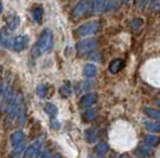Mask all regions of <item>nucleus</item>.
<instances>
[{
  "instance_id": "obj_1",
  "label": "nucleus",
  "mask_w": 160,
  "mask_h": 158,
  "mask_svg": "<svg viewBox=\"0 0 160 158\" xmlns=\"http://www.w3.org/2000/svg\"><path fill=\"white\" fill-rule=\"evenodd\" d=\"M53 32L50 29H44L40 35V38L37 43L32 48V56L38 57L44 53H48L50 48L53 46Z\"/></svg>"
},
{
  "instance_id": "obj_2",
  "label": "nucleus",
  "mask_w": 160,
  "mask_h": 158,
  "mask_svg": "<svg viewBox=\"0 0 160 158\" xmlns=\"http://www.w3.org/2000/svg\"><path fill=\"white\" fill-rule=\"evenodd\" d=\"M98 29H99L98 21H87L77 29V35L80 37H87V36H91L97 32Z\"/></svg>"
},
{
  "instance_id": "obj_3",
  "label": "nucleus",
  "mask_w": 160,
  "mask_h": 158,
  "mask_svg": "<svg viewBox=\"0 0 160 158\" xmlns=\"http://www.w3.org/2000/svg\"><path fill=\"white\" fill-rule=\"evenodd\" d=\"M97 46H98V42L97 40L87 38V40H80L79 43L77 44V50L80 53H92L93 50H96Z\"/></svg>"
},
{
  "instance_id": "obj_4",
  "label": "nucleus",
  "mask_w": 160,
  "mask_h": 158,
  "mask_svg": "<svg viewBox=\"0 0 160 158\" xmlns=\"http://www.w3.org/2000/svg\"><path fill=\"white\" fill-rule=\"evenodd\" d=\"M12 32L7 26H4L0 29V44L5 46L6 49H10L12 44H13V37H12Z\"/></svg>"
},
{
  "instance_id": "obj_5",
  "label": "nucleus",
  "mask_w": 160,
  "mask_h": 158,
  "mask_svg": "<svg viewBox=\"0 0 160 158\" xmlns=\"http://www.w3.org/2000/svg\"><path fill=\"white\" fill-rule=\"evenodd\" d=\"M28 45H29V37L25 36V35L17 36V37L13 40V44H12L14 51H17V53L25 50V49L28 48Z\"/></svg>"
},
{
  "instance_id": "obj_6",
  "label": "nucleus",
  "mask_w": 160,
  "mask_h": 158,
  "mask_svg": "<svg viewBox=\"0 0 160 158\" xmlns=\"http://www.w3.org/2000/svg\"><path fill=\"white\" fill-rule=\"evenodd\" d=\"M41 146H42V139H40V140H35L32 144H30L27 149H25V157L35 158L36 156H38Z\"/></svg>"
},
{
  "instance_id": "obj_7",
  "label": "nucleus",
  "mask_w": 160,
  "mask_h": 158,
  "mask_svg": "<svg viewBox=\"0 0 160 158\" xmlns=\"http://www.w3.org/2000/svg\"><path fill=\"white\" fill-rule=\"evenodd\" d=\"M96 99H97V95L94 93H88V94H85L81 99H80L79 106L80 108H90L91 106L96 102Z\"/></svg>"
},
{
  "instance_id": "obj_8",
  "label": "nucleus",
  "mask_w": 160,
  "mask_h": 158,
  "mask_svg": "<svg viewBox=\"0 0 160 158\" xmlns=\"http://www.w3.org/2000/svg\"><path fill=\"white\" fill-rule=\"evenodd\" d=\"M24 140H25V134H24V132L20 131V130L13 132L11 134V145L13 147H17V146L22 145L24 143Z\"/></svg>"
},
{
  "instance_id": "obj_9",
  "label": "nucleus",
  "mask_w": 160,
  "mask_h": 158,
  "mask_svg": "<svg viewBox=\"0 0 160 158\" xmlns=\"http://www.w3.org/2000/svg\"><path fill=\"white\" fill-rule=\"evenodd\" d=\"M107 0H93V2H92V12L96 14L102 13L103 11L107 10Z\"/></svg>"
},
{
  "instance_id": "obj_10",
  "label": "nucleus",
  "mask_w": 160,
  "mask_h": 158,
  "mask_svg": "<svg viewBox=\"0 0 160 158\" xmlns=\"http://www.w3.org/2000/svg\"><path fill=\"white\" fill-rule=\"evenodd\" d=\"M124 66V61L122 58H115L112 59L111 62H110V64H109V70L110 72H112V74H116V72H118L123 68Z\"/></svg>"
},
{
  "instance_id": "obj_11",
  "label": "nucleus",
  "mask_w": 160,
  "mask_h": 158,
  "mask_svg": "<svg viewBox=\"0 0 160 158\" xmlns=\"http://www.w3.org/2000/svg\"><path fill=\"white\" fill-rule=\"evenodd\" d=\"M31 14L32 18L36 23H41V20L43 18V7L42 5H33L31 8Z\"/></svg>"
},
{
  "instance_id": "obj_12",
  "label": "nucleus",
  "mask_w": 160,
  "mask_h": 158,
  "mask_svg": "<svg viewBox=\"0 0 160 158\" xmlns=\"http://www.w3.org/2000/svg\"><path fill=\"white\" fill-rule=\"evenodd\" d=\"M87 8V0H81L77 4V6L73 10V17H80L82 13L86 12Z\"/></svg>"
},
{
  "instance_id": "obj_13",
  "label": "nucleus",
  "mask_w": 160,
  "mask_h": 158,
  "mask_svg": "<svg viewBox=\"0 0 160 158\" xmlns=\"http://www.w3.org/2000/svg\"><path fill=\"white\" fill-rule=\"evenodd\" d=\"M136 155L140 156V157H149L152 155V146H149L147 144L140 145L136 149Z\"/></svg>"
},
{
  "instance_id": "obj_14",
  "label": "nucleus",
  "mask_w": 160,
  "mask_h": 158,
  "mask_svg": "<svg viewBox=\"0 0 160 158\" xmlns=\"http://www.w3.org/2000/svg\"><path fill=\"white\" fill-rule=\"evenodd\" d=\"M143 113L148 118L153 119V120H160L159 109H155V108H152V107H143Z\"/></svg>"
},
{
  "instance_id": "obj_15",
  "label": "nucleus",
  "mask_w": 160,
  "mask_h": 158,
  "mask_svg": "<svg viewBox=\"0 0 160 158\" xmlns=\"http://www.w3.org/2000/svg\"><path fill=\"white\" fill-rule=\"evenodd\" d=\"M82 74H84V76L87 77V79L94 77L97 75V67L94 66V64H86V66L84 67Z\"/></svg>"
},
{
  "instance_id": "obj_16",
  "label": "nucleus",
  "mask_w": 160,
  "mask_h": 158,
  "mask_svg": "<svg viewBox=\"0 0 160 158\" xmlns=\"http://www.w3.org/2000/svg\"><path fill=\"white\" fill-rule=\"evenodd\" d=\"M84 137H85V140L87 143H94L98 139V132L94 128H88L84 132Z\"/></svg>"
},
{
  "instance_id": "obj_17",
  "label": "nucleus",
  "mask_w": 160,
  "mask_h": 158,
  "mask_svg": "<svg viewBox=\"0 0 160 158\" xmlns=\"http://www.w3.org/2000/svg\"><path fill=\"white\" fill-rule=\"evenodd\" d=\"M145 144L149 145V146H157V145L160 143V137L158 136H154V134H147L145 136V139H143Z\"/></svg>"
},
{
  "instance_id": "obj_18",
  "label": "nucleus",
  "mask_w": 160,
  "mask_h": 158,
  "mask_svg": "<svg viewBox=\"0 0 160 158\" xmlns=\"http://www.w3.org/2000/svg\"><path fill=\"white\" fill-rule=\"evenodd\" d=\"M145 127L148 131L154 132V133H160V120H158V121H146Z\"/></svg>"
},
{
  "instance_id": "obj_19",
  "label": "nucleus",
  "mask_w": 160,
  "mask_h": 158,
  "mask_svg": "<svg viewBox=\"0 0 160 158\" xmlns=\"http://www.w3.org/2000/svg\"><path fill=\"white\" fill-rule=\"evenodd\" d=\"M20 24V18L19 17H17V16H13V17H11L10 19L7 20V25L6 26L11 30V31H14L17 27L19 26Z\"/></svg>"
},
{
  "instance_id": "obj_20",
  "label": "nucleus",
  "mask_w": 160,
  "mask_h": 158,
  "mask_svg": "<svg viewBox=\"0 0 160 158\" xmlns=\"http://www.w3.org/2000/svg\"><path fill=\"white\" fill-rule=\"evenodd\" d=\"M143 25V19L142 18H133V19L129 21V27L133 30V31H138L140 30Z\"/></svg>"
},
{
  "instance_id": "obj_21",
  "label": "nucleus",
  "mask_w": 160,
  "mask_h": 158,
  "mask_svg": "<svg viewBox=\"0 0 160 158\" xmlns=\"http://www.w3.org/2000/svg\"><path fill=\"white\" fill-rule=\"evenodd\" d=\"M109 151V145L107 143H99V144L96 146V153L98 155V156H105Z\"/></svg>"
},
{
  "instance_id": "obj_22",
  "label": "nucleus",
  "mask_w": 160,
  "mask_h": 158,
  "mask_svg": "<svg viewBox=\"0 0 160 158\" xmlns=\"http://www.w3.org/2000/svg\"><path fill=\"white\" fill-rule=\"evenodd\" d=\"M59 92H60L61 96H63V98H68V96H71V94H72V89H71L69 83H65L63 86H61L60 89H59Z\"/></svg>"
},
{
  "instance_id": "obj_23",
  "label": "nucleus",
  "mask_w": 160,
  "mask_h": 158,
  "mask_svg": "<svg viewBox=\"0 0 160 158\" xmlns=\"http://www.w3.org/2000/svg\"><path fill=\"white\" fill-rule=\"evenodd\" d=\"M44 111H46V113H48L50 117L55 118L56 114H58V107L55 105H53V104H47V105L44 106Z\"/></svg>"
},
{
  "instance_id": "obj_24",
  "label": "nucleus",
  "mask_w": 160,
  "mask_h": 158,
  "mask_svg": "<svg viewBox=\"0 0 160 158\" xmlns=\"http://www.w3.org/2000/svg\"><path fill=\"white\" fill-rule=\"evenodd\" d=\"M47 92H48V87L46 85H38V86L36 87V94H37V96L41 98V99L46 98Z\"/></svg>"
},
{
  "instance_id": "obj_25",
  "label": "nucleus",
  "mask_w": 160,
  "mask_h": 158,
  "mask_svg": "<svg viewBox=\"0 0 160 158\" xmlns=\"http://www.w3.org/2000/svg\"><path fill=\"white\" fill-rule=\"evenodd\" d=\"M97 109L96 108H90V109H87L86 112H85V114H84V118L86 119V120H93V119H96V117H97Z\"/></svg>"
},
{
  "instance_id": "obj_26",
  "label": "nucleus",
  "mask_w": 160,
  "mask_h": 158,
  "mask_svg": "<svg viewBox=\"0 0 160 158\" xmlns=\"http://www.w3.org/2000/svg\"><path fill=\"white\" fill-rule=\"evenodd\" d=\"M121 1L120 0H110L107 5V11H112L115 8H118Z\"/></svg>"
},
{
  "instance_id": "obj_27",
  "label": "nucleus",
  "mask_w": 160,
  "mask_h": 158,
  "mask_svg": "<svg viewBox=\"0 0 160 158\" xmlns=\"http://www.w3.org/2000/svg\"><path fill=\"white\" fill-rule=\"evenodd\" d=\"M148 5H149V0H138L136 4H135V6L139 10H145L148 7Z\"/></svg>"
},
{
  "instance_id": "obj_28",
  "label": "nucleus",
  "mask_w": 160,
  "mask_h": 158,
  "mask_svg": "<svg viewBox=\"0 0 160 158\" xmlns=\"http://www.w3.org/2000/svg\"><path fill=\"white\" fill-rule=\"evenodd\" d=\"M148 7L154 11H160V0H149Z\"/></svg>"
},
{
  "instance_id": "obj_29",
  "label": "nucleus",
  "mask_w": 160,
  "mask_h": 158,
  "mask_svg": "<svg viewBox=\"0 0 160 158\" xmlns=\"http://www.w3.org/2000/svg\"><path fill=\"white\" fill-rule=\"evenodd\" d=\"M27 147H25V145H24V143L22 145H19V146H17V147H14V150H13V152L11 153V156L12 157H16V156H19L22 152L24 151Z\"/></svg>"
},
{
  "instance_id": "obj_30",
  "label": "nucleus",
  "mask_w": 160,
  "mask_h": 158,
  "mask_svg": "<svg viewBox=\"0 0 160 158\" xmlns=\"http://www.w3.org/2000/svg\"><path fill=\"white\" fill-rule=\"evenodd\" d=\"M50 124H52V127L55 128V130H59V128H60V123H59L55 118L52 119V123H50Z\"/></svg>"
},
{
  "instance_id": "obj_31",
  "label": "nucleus",
  "mask_w": 160,
  "mask_h": 158,
  "mask_svg": "<svg viewBox=\"0 0 160 158\" xmlns=\"http://www.w3.org/2000/svg\"><path fill=\"white\" fill-rule=\"evenodd\" d=\"M120 158H133V157H130L128 155H122V156H120Z\"/></svg>"
},
{
  "instance_id": "obj_32",
  "label": "nucleus",
  "mask_w": 160,
  "mask_h": 158,
  "mask_svg": "<svg viewBox=\"0 0 160 158\" xmlns=\"http://www.w3.org/2000/svg\"><path fill=\"white\" fill-rule=\"evenodd\" d=\"M2 13V2H1V0H0V14Z\"/></svg>"
},
{
  "instance_id": "obj_33",
  "label": "nucleus",
  "mask_w": 160,
  "mask_h": 158,
  "mask_svg": "<svg viewBox=\"0 0 160 158\" xmlns=\"http://www.w3.org/2000/svg\"><path fill=\"white\" fill-rule=\"evenodd\" d=\"M122 4H126V2H128V1H130V0H120Z\"/></svg>"
},
{
  "instance_id": "obj_34",
  "label": "nucleus",
  "mask_w": 160,
  "mask_h": 158,
  "mask_svg": "<svg viewBox=\"0 0 160 158\" xmlns=\"http://www.w3.org/2000/svg\"><path fill=\"white\" fill-rule=\"evenodd\" d=\"M158 104H159V105H160V101H159V102H158Z\"/></svg>"
}]
</instances>
